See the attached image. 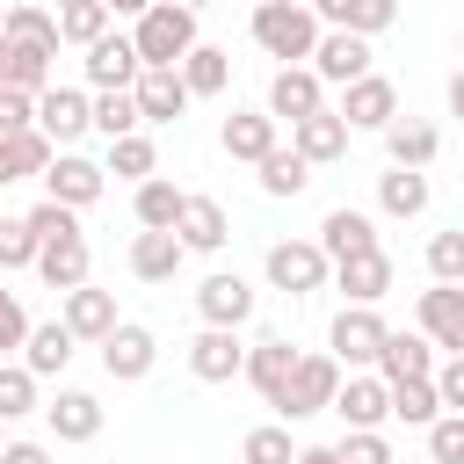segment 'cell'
I'll return each instance as SVG.
<instances>
[{"mask_svg":"<svg viewBox=\"0 0 464 464\" xmlns=\"http://www.w3.org/2000/svg\"><path fill=\"white\" fill-rule=\"evenodd\" d=\"M319 14H312V0H268V7H254V44L268 51V58H283V65H312V51H319Z\"/></svg>","mask_w":464,"mask_h":464,"instance_id":"6da1fadb","label":"cell"},{"mask_svg":"<svg viewBox=\"0 0 464 464\" xmlns=\"http://www.w3.org/2000/svg\"><path fill=\"white\" fill-rule=\"evenodd\" d=\"M130 44H138V58H145V72H174L203 36H196V7H181V0H160L145 22H130Z\"/></svg>","mask_w":464,"mask_h":464,"instance_id":"7a4b0ae2","label":"cell"},{"mask_svg":"<svg viewBox=\"0 0 464 464\" xmlns=\"http://www.w3.org/2000/svg\"><path fill=\"white\" fill-rule=\"evenodd\" d=\"M261 276H268V290H283V297H312V290H326L334 261H326L319 239H276V246L261 254Z\"/></svg>","mask_w":464,"mask_h":464,"instance_id":"3957f363","label":"cell"},{"mask_svg":"<svg viewBox=\"0 0 464 464\" xmlns=\"http://www.w3.org/2000/svg\"><path fill=\"white\" fill-rule=\"evenodd\" d=\"M384 341H392V326L377 319V304H341L334 326H326V355H334L341 370H377Z\"/></svg>","mask_w":464,"mask_h":464,"instance_id":"277c9868","label":"cell"},{"mask_svg":"<svg viewBox=\"0 0 464 464\" xmlns=\"http://www.w3.org/2000/svg\"><path fill=\"white\" fill-rule=\"evenodd\" d=\"M334 392H341V362H334V355H297L290 392L276 399L283 428H290V420H312V413H334Z\"/></svg>","mask_w":464,"mask_h":464,"instance_id":"5b68a950","label":"cell"},{"mask_svg":"<svg viewBox=\"0 0 464 464\" xmlns=\"http://www.w3.org/2000/svg\"><path fill=\"white\" fill-rule=\"evenodd\" d=\"M36 130H44L58 152H72V138L94 130V94H87V87H44V94H36Z\"/></svg>","mask_w":464,"mask_h":464,"instance_id":"8992f818","label":"cell"},{"mask_svg":"<svg viewBox=\"0 0 464 464\" xmlns=\"http://www.w3.org/2000/svg\"><path fill=\"white\" fill-rule=\"evenodd\" d=\"M188 377H196V384H232V377H246V341H239V326H203V334L188 341Z\"/></svg>","mask_w":464,"mask_h":464,"instance_id":"52a82bcc","label":"cell"},{"mask_svg":"<svg viewBox=\"0 0 464 464\" xmlns=\"http://www.w3.org/2000/svg\"><path fill=\"white\" fill-rule=\"evenodd\" d=\"M80 65H87V87H94V94H130V87L145 80L138 44H130V36H116V29H109V36H102V44H94Z\"/></svg>","mask_w":464,"mask_h":464,"instance_id":"ba28073f","label":"cell"},{"mask_svg":"<svg viewBox=\"0 0 464 464\" xmlns=\"http://www.w3.org/2000/svg\"><path fill=\"white\" fill-rule=\"evenodd\" d=\"M348 130H392L399 123V87L384 72H362L355 87H341V109H334Z\"/></svg>","mask_w":464,"mask_h":464,"instance_id":"9c48e42d","label":"cell"},{"mask_svg":"<svg viewBox=\"0 0 464 464\" xmlns=\"http://www.w3.org/2000/svg\"><path fill=\"white\" fill-rule=\"evenodd\" d=\"M102 188H109V167H102V160H87V152H58V160H51V174H44V196H51V203H65V210L102 203Z\"/></svg>","mask_w":464,"mask_h":464,"instance_id":"30bf717a","label":"cell"},{"mask_svg":"<svg viewBox=\"0 0 464 464\" xmlns=\"http://www.w3.org/2000/svg\"><path fill=\"white\" fill-rule=\"evenodd\" d=\"M152 362H160V334H152V326H138V319H123V326L102 341V370H109L116 384H145V377H152Z\"/></svg>","mask_w":464,"mask_h":464,"instance_id":"8fae6325","label":"cell"},{"mask_svg":"<svg viewBox=\"0 0 464 464\" xmlns=\"http://www.w3.org/2000/svg\"><path fill=\"white\" fill-rule=\"evenodd\" d=\"M326 109V80L312 72V65H276V80H268V116L276 123H304V116H319Z\"/></svg>","mask_w":464,"mask_h":464,"instance_id":"7c38bea8","label":"cell"},{"mask_svg":"<svg viewBox=\"0 0 464 464\" xmlns=\"http://www.w3.org/2000/svg\"><path fill=\"white\" fill-rule=\"evenodd\" d=\"M196 312H203V326H246L254 319V283L239 268H218V276L196 283Z\"/></svg>","mask_w":464,"mask_h":464,"instance_id":"4fadbf2b","label":"cell"},{"mask_svg":"<svg viewBox=\"0 0 464 464\" xmlns=\"http://www.w3.org/2000/svg\"><path fill=\"white\" fill-rule=\"evenodd\" d=\"M58 319L72 326V341H94V348L123 326V319H116V290H94V283L65 290V297H58Z\"/></svg>","mask_w":464,"mask_h":464,"instance_id":"5bb4252c","label":"cell"},{"mask_svg":"<svg viewBox=\"0 0 464 464\" xmlns=\"http://www.w3.org/2000/svg\"><path fill=\"white\" fill-rule=\"evenodd\" d=\"M334 413H341L348 428H384V420H392V384H384L377 370H348L341 392H334Z\"/></svg>","mask_w":464,"mask_h":464,"instance_id":"9a60e30c","label":"cell"},{"mask_svg":"<svg viewBox=\"0 0 464 464\" xmlns=\"http://www.w3.org/2000/svg\"><path fill=\"white\" fill-rule=\"evenodd\" d=\"M413 319H420V334H428L435 348L464 355V283H435V290H420Z\"/></svg>","mask_w":464,"mask_h":464,"instance_id":"2e32d148","label":"cell"},{"mask_svg":"<svg viewBox=\"0 0 464 464\" xmlns=\"http://www.w3.org/2000/svg\"><path fill=\"white\" fill-rule=\"evenodd\" d=\"M218 145H225V160L261 167V160L276 152V116H268V109H232V116L218 123Z\"/></svg>","mask_w":464,"mask_h":464,"instance_id":"e0dca14e","label":"cell"},{"mask_svg":"<svg viewBox=\"0 0 464 464\" xmlns=\"http://www.w3.org/2000/svg\"><path fill=\"white\" fill-rule=\"evenodd\" d=\"M319 246H326V261L341 268V261H355V254H377V218L370 210H326L319 218Z\"/></svg>","mask_w":464,"mask_h":464,"instance_id":"ac0fdd59","label":"cell"},{"mask_svg":"<svg viewBox=\"0 0 464 464\" xmlns=\"http://www.w3.org/2000/svg\"><path fill=\"white\" fill-rule=\"evenodd\" d=\"M312 72L334 80V87H355L370 72V36H348V29H326L319 51H312Z\"/></svg>","mask_w":464,"mask_h":464,"instance_id":"d6986e66","label":"cell"},{"mask_svg":"<svg viewBox=\"0 0 464 464\" xmlns=\"http://www.w3.org/2000/svg\"><path fill=\"white\" fill-rule=\"evenodd\" d=\"M44 420H51L58 442H94V435H102V399L80 392V384H58V399L44 406Z\"/></svg>","mask_w":464,"mask_h":464,"instance_id":"ffe728a7","label":"cell"},{"mask_svg":"<svg viewBox=\"0 0 464 464\" xmlns=\"http://www.w3.org/2000/svg\"><path fill=\"white\" fill-rule=\"evenodd\" d=\"M174 239H181L188 254H218V246L232 239V218H225V203H218V196H188V203H181V225H174Z\"/></svg>","mask_w":464,"mask_h":464,"instance_id":"44dd1931","label":"cell"},{"mask_svg":"<svg viewBox=\"0 0 464 464\" xmlns=\"http://www.w3.org/2000/svg\"><path fill=\"white\" fill-rule=\"evenodd\" d=\"M290 370H297V348H290L283 334H268V341H254V348H246V384H254L268 406L290 392Z\"/></svg>","mask_w":464,"mask_h":464,"instance_id":"7402d4cb","label":"cell"},{"mask_svg":"<svg viewBox=\"0 0 464 464\" xmlns=\"http://www.w3.org/2000/svg\"><path fill=\"white\" fill-rule=\"evenodd\" d=\"M442 362H435V341L413 326V334H392L384 341V355H377V377L384 384H406V377H435Z\"/></svg>","mask_w":464,"mask_h":464,"instance_id":"603a6c76","label":"cell"},{"mask_svg":"<svg viewBox=\"0 0 464 464\" xmlns=\"http://www.w3.org/2000/svg\"><path fill=\"white\" fill-rule=\"evenodd\" d=\"M312 14L348 29V36H384L399 22V0H312Z\"/></svg>","mask_w":464,"mask_h":464,"instance_id":"cb8c5ba5","label":"cell"},{"mask_svg":"<svg viewBox=\"0 0 464 464\" xmlns=\"http://www.w3.org/2000/svg\"><path fill=\"white\" fill-rule=\"evenodd\" d=\"M130 94H138V116H145V123H181V109L196 102L188 80H181V65H174V72H145Z\"/></svg>","mask_w":464,"mask_h":464,"instance_id":"d4e9b609","label":"cell"},{"mask_svg":"<svg viewBox=\"0 0 464 464\" xmlns=\"http://www.w3.org/2000/svg\"><path fill=\"white\" fill-rule=\"evenodd\" d=\"M290 152H304L312 167H334V160L348 152V123H341L334 109H319V116H304V123H290Z\"/></svg>","mask_w":464,"mask_h":464,"instance_id":"484cf974","label":"cell"},{"mask_svg":"<svg viewBox=\"0 0 464 464\" xmlns=\"http://www.w3.org/2000/svg\"><path fill=\"white\" fill-rule=\"evenodd\" d=\"M384 152H392V167H435V152H442V130L428 123V116H399L392 130H384Z\"/></svg>","mask_w":464,"mask_h":464,"instance_id":"4316f807","label":"cell"},{"mask_svg":"<svg viewBox=\"0 0 464 464\" xmlns=\"http://www.w3.org/2000/svg\"><path fill=\"white\" fill-rule=\"evenodd\" d=\"M181 261H188V246H181L174 232H138V239H130V276H138V283H174Z\"/></svg>","mask_w":464,"mask_h":464,"instance_id":"83f0119b","label":"cell"},{"mask_svg":"<svg viewBox=\"0 0 464 464\" xmlns=\"http://www.w3.org/2000/svg\"><path fill=\"white\" fill-rule=\"evenodd\" d=\"M334 283H341L348 304H377V297L392 290V254H384V246H377V254H355V261L334 268Z\"/></svg>","mask_w":464,"mask_h":464,"instance_id":"f1b7e54d","label":"cell"},{"mask_svg":"<svg viewBox=\"0 0 464 464\" xmlns=\"http://www.w3.org/2000/svg\"><path fill=\"white\" fill-rule=\"evenodd\" d=\"M0 36H14V44H29V51H44V58H58V14L36 7V0H14V7L0 14Z\"/></svg>","mask_w":464,"mask_h":464,"instance_id":"f546056e","label":"cell"},{"mask_svg":"<svg viewBox=\"0 0 464 464\" xmlns=\"http://www.w3.org/2000/svg\"><path fill=\"white\" fill-rule=\"evenodd\" d=\"M428 196H435V188H428L420 167H392V174H377V210H384V218H420Z\"/></svg>","mask_w":464,"mask_h":464,"instance_id":"4dcf8cb0","label":"cell"},{"mask_svg":"<svg viewBox=\"0 0 464 464\" xmlns=\"http://www.w3.org/2000/svg\"><path fill=\"white\" fill-rule=\"evenodd\" d=\"M51 160H58V145H51L44 130L0 138V188H7V181H29V174H51Z\"/></svg>","mask_w":464,"mask_h":464,"instance_id":"1f68e13d","label":"cell"},{"mask_svg":"<svg viewBox=\"0 0 464 464\" xmlns=\"http://www.w3.org/2000/svg\"><path fill=\"white\" fill-rule=\"evenodd\" d=\"M181 80H188V94H196V102L225 94V87H232V51H225V44H196V51L181 58Z\"/></svg>","mask_w":464,"mask_h":464,"instance_id":"d6a6232c","label":"cell"},{"mask_svg":"<svg viewBox=\"0 0 464 464\" xmlns=\"http://www.w3.org/2000/svg\"><path fill=\"white\" fill-rule=\"evenodd\" d=\"M87 268H94V261H87V232H80V239H58V246H44V254H36V276H44L58 297H65V290H80V283H87Z\"/></svg>","mask_w":464,"mask_h":464,"instance_id":"836d02e7","label":"cell"},{"mask_svg":"<svg viewBox=\"0 0 464 464\" xmlns=\"http://www.w3.org/2000/svg\"><path fill=\"white\" fill-rule=\"evenodd\" d=\"M72 326L65 319H51V326H29V348H22V362L36 370V377H65V362H72Z\"/></svg>","mask_w":464,"mask_h":464,"instance_id":"e575fe53","label":"cell"},{"mask_svg":"<svg viewBox=\"0 0 464 464\" xmlns=\"http://www.w3.org/2000/svg\"><path fill=\"white\" fill-rule=\"evenodd\" d=\"M181 203H188V188H174V181H138V232H174L181 225Z\"/></svg>","mask_w":464,"mask_h":464,"instance_id":"d590c367","label":"cell"},{"mask_svg":"<svg viewBox=\"0 0 464 464\" xmlns=\"http://www.w3.org/2000/svg\"><path fill=\"white\" fill-rule=\"evenodd\" d=\"M0 87L44 94V87H51V58H44V51H29V44H14V36H0Z\"/></svg>","mask_w":464,"mask_h":464,"instance_id":"8d00e7d4","label":"cell"},{"mask_svg":"<svg viewBox=\"0 0 464 464\" xmlns=\"http://www.w3.org/2000/svg\"><path fill=\"white\" fill-rule=\"evenodd\" d=\"M254 174H261V196H304V188H312V160L290 152V145H276Z\"/></svg>","mask_w":464,"mask_h":464,"instance_id":"74e56055","label":"cell"},{"mask_svg":"<svg viewBox=\"0 0 464 464\" xmlns=\"http://www.w3.org/2000/svg\"><path fill=\"white\" fill-rule=\"evenodd\" d=\"M392 420H406V428H435V420H442V392H435V377H406V384H392Z\"/></svg>","mask_w":464,"mask_h":464,"instance_id":"f35d334b","label":"cell"},{"mask_svg":"<svg viewBox=\"0 0 464 464\" xmlns=\"http://www.w3.org/2000/svg\"><path fill=\"white\" fill-rule=\"evenodd\" d=\"M109 7L102 0H80V7H58V44H80V51H94L102 36H109Z\"/></svg>","mask_w":464,"mask_h":464,"instance_id":"ab89813d","label":"cell"},{"mask_svg":"<svg viewBox=\"0 0 464 464\" xmlns=\"http://www.w3.org/2000/svg\"><path fill=\"white\" fill-rule=\"evenodd\" d=\"M102 167H109L116 181H152V174H160V152H152V138H145V130H130V138H116V145H109V160H102Z\"/></svg>","mask_w":464,"mask_h":464,"instance_id":"60d3db41","label":"cell"},{"mask_svg":"<svg viewBox=\"0 0 464 464\" xmlns=\"http://www.w3.org/2000/svg\"><path fill=\"white\" fill-rule=\"evenodd\" d=\"M239 464H297V442H290V428H283V420H268V428H246V435H239Z\"/></svg>","mask_w":464,"mask_h":464,"instance_id":"b9f144b4","label":"cell"},{"mask_svg":"<svg viewBox=\"0 0 464 464\" xmlns=\"http://www.w3.org/2000/svg\"><path fill=\"white\" fill-rule=\"evenodd\" d=\"M36 370L29 362H0V420H22V413H36Z\"/></svg>","mask_w":464,"mask_h":464,"instance_id":"7bdbcfd3","label":"cell"},{"mask_svg":"<svg viewBox=\"0 0 464 464\" xmlns=\"http://www.w3.org/2000/svg\"><path fill=\"white\" fill-rule=\"evenodd\" d=\"M94 130L116 145V138H130V130H145V116H138V94H94Z\"/></svg>","mask_w":464,"mask_h":464,"instance_id":"ee69618b","label":"cell"},{"mask_svg":"<svg viewBox=\"0 0 464 464\" xmlns=\"http://www.w3.org/2000/svg\"><path fill=\"white\" fill-rule=\"evenodd\" d=\"M22 218H29V232H36L44 246H58V239H80V210H65V203H51V196H44L36 210H22Z\"/></svg>","mask_w":464,"mask_h":464,"instance_id":"f6af8a7d","label":"cell"},{"mask_svg":"<svg viewBox=\"0 0 464 464\" xmlns=\"http://www.w3.org/2000/svg\"><path fill=\"white\" fill-rule=\"evenodd\" d=\"M44 239L29 232V218H0V268H36Z\"/></svg>","mask_w":464,"mask_h":464,"instance_id":"bcb514c9","label":"cell"},{"mask_svg":"<svg viewBox=\"0 0 464 464\" xmlns=\"http://www.w3.org/2000/svg\"><path fill=\"white\" fill-rule=\"evenodd\" d=\"M428 276L435 283H464V225H450V232L428 239Z\"/></svg>","mask_w":464,"mask_h":464,"instance_id":"7dc6e473","label":"cell"},{"mask_svg":"<svg viewBox=\"0 0 464 464\" xmlns=\"http://www.w3.org/2000/svg\"><path fill=\"white\" fill-rule=\"evenodd\" d=\"M334 450H341V464H399L392 442H384V428H348Z\"/></svg>","mask_w":464,"mask_h":464,"instance_id":"c3c4849f","label":"cell"},{"mask_svg":"<svg viewBox=\"0 0 464 464\" xmlns=\"http://www.w3.org/2000/svg\"><path fill=\"white\" fill-rule=\"evenodd\" d=\"M428 457H435V464H464V413H442V420L428 428Z\"/></svg>","mask_w":464,"mask_h":464,"instance_id":"681fc988","label":"cell"},{"mask_svg":"<svg viewBox=\"0 0 464 464\" xmlns=\"http://www.w3.org/2000/svg\"><path fill=\"white\" fill-rule=\"evenodd\" d=\"M7 348H29V312H22L14 290H0V355Z\"/></svg>","mask_w":464,"mask_h":464,"instance_id":"f907efd6","label":"cell"},{"mask_svg":"<svg viewBox=\"0 0 464 464\" xmlns=\"http://www.w3.org/2000/svg\"><path fill=\"white\" fill-rule=\"evenodd\" d=\"M435 392H442V413H464V355H450L435 370Z\"/></svg>","mask_w":464,"mask_h":464,"instance_id":"816d5d0a","label":"cell"},{"mask_svg":"<svg viewBox=\"0 0 464 464\" xmlns=\"http://www.w3.org/2000/svg\"><path fill=\"white\" fill-rule=\"evenodd\" d=\"M0 464H51V450H44V442H7Z\"/></svg>","mask_w":464,"mask_h":464,"instance_id":"f5cc1de1","label":"cell"},{"mask_svg":"<svg viewBox=\"0 0 464 464\" xmlns=\"http://www.w3.org/2000/svg\"><path fill=\"white\" fill-rule=\"evenodd\" d=\"M102 7H109V14H116V22H145V14H152V7H160V0H102Z\"/></svg>","mask_w":464,"mask_h":464,"instance_id":"db71d44e","label":"cell"},{"mask_svg":"<svg viewBox=\"0 0 464 464\" xmlns=\"http://www.w3.org/2000/svg\"><path fill=\"white\" fill-rule=\"evenodd\" d=\"M297 464H341V450H334V442H304V450H297Z\"/></svg>","mask_w":464,"mask_h":464,"instance_id":"11a10c76","label":"cell"},{"mask_svg":"<svg viewBox=\"0 0 464 464\" xmlns=\"http://www.w3.org/2000/svg\"><path fill=\"white\" fill-rule=\"evenodd\" d=\"M442 94H450V116H464V65L450 72V87H442Z\"/></svg>","mask_w":464,"mask_h":464,"instance_id":"9f6ffc18","label":"cell"},{"mask_svg":"<svg viewBox=\"0 0 464 464\" xmlns=\"http://www.w3.org/2000/svg\"><path fill=\"white\" fill-rule=\"evenodd\" d=\"M399 464H435V457H399Z\"/></svg>","mask_w":464,"mask_h":464,"instance_id":"6f0895ef","label":"cell"},{"mask_svg":"<svg viewBox=\"0 0 464 464\" xmlns=\"http://www.w3.org/2000/svg\"><path fill=\"white\" fill-rule=\"evenodd\" d=\"M58 7H80V0H51V14H58Z\"/></svg>","mask_w":464,"mask_h":464,"instance_id":"680465c9","label":"cell"},{"mask_svg":"<svg viewBox=\"0 0 464 464\" xmlns=\"http://www.w3.org/2000/svg\"><path fill=\"white\" fill-rule=\"evenodd\" d=\"M181 7H210V0H181Z\"/></svg>","mask_w":464,"mask_h":464,"instance_id":"91938a15","label":"cell"},{"mask_svg":"<svg viewBox=\"0 0 464 464\" xmlns=\"http://www.w3.org/2000/svg\"><path fill=\"white\" fill-rule=\"evenodd\" d=\"M0 428H7V420H0ZM0 450H7V435H0Z\"/></svg>","mask_w":464,"mask_h":464,"instance_id":"94428289","label":"cell"},{"mask_svg":"<svg viewBox=\"0 0 464 464\" xmlns=\"http://www.w3.org/2000/svg\"><path fill=\"white\" fill-rule=\"evenodd\" d=\"M254 7H268V0H254Z\"/></svg>","mask_w":464,"mask_h":464,"instance_id":"6125c7cd","label":"cell"}]
</instances>
